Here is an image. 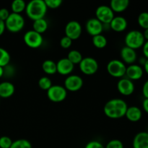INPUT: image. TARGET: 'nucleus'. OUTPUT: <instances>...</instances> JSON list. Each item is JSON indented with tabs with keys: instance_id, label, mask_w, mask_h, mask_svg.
<instances>
[{
	"instance_id": "nucleus-21",
	"label": "nucleus",
	"mask_w": 148,
	"mask_h": 148,
	"mask_svg": "<svg viewBox=\"0 0 148 148\" xmlns=\"http://www.w3.org/2000/svg\"><path fill=\"white\" fill-rule=\"evenodd\" d=\"M130 5L129 0H112L110 3V7L114 12L121 13L125 11Z\"/></svg>"
},
{
	"instance_id": "nucleus-27",
	"label": "nucleus",
	"mask_w": 148,
	"mask_h": 148,
	"mask_svg": "<svg viewBox=\"0 0 148 148\" xmlns=\"http://www.w3.org/2000/svg\"><path fill=\"white\" fill-rule=\"evenodd\" d=\"M10 54L6 49L0 47V66L5 67L10 62Z\"/></svg>"
},
{
	"instance_id": "nucleus-36",
	"label": "nucleus",
	"mask_w": 148,
	"mask_h": 148,
	"mask_svg": "<svg viewBox=\"0 0 148 148\" xmlns=\"http://www.w3.org/2000/svg\"><path fill=\"white\" fill-rule=\"evenodd\" d=\"M10 12L6 8H1L0 9V20L2 21L5 22L7 19L10 16Z\"/></svg>"
},
{
	"instance_id": "nucleus-9",
	"label": "nucleus",
	"mask_w": 148,
	"mask_h": 148,
	"mask_svg": "<svg viewBox=\"0 0 148 148\" xmlns=\"http://www.w3.org/2000/svg\"><path fill=\"white\" fill-rule=\"evenodd\" d=\"M79 65L81 72L86 75H94L98 69V62L92 57L83 58Z\"/></svg>"
},
{
	"instance_id": "nucleus-31",
	"label": "nucleus",
	"mask_w": 148,
	"mask_h": 148,
	"mask_svg": "<svg viewBox=\"0 0 148 148\" xmlns=\"http://www.w3.org/2000/svg\"><path fill=\"white\" fill-rule=\"evenodd\" d=\"M12 143V140L10 137L7 136L1 137H0V148H10Z\"/></svg>"
},
{
	"instance_id": "nucleus-38",
	"label": "nucleus",
	"mask_w": 148,
	"mask_h": 148,
	"mask_svg": "<svg viewBox=\"0 0 148 148\" xmlns=\"http://www.w3.org/2000/svg\"><path fill=\"white\" fill-rule=\"evenodd\" d=\"M143 51L145 57L148 59V40H146L145 42L144 45L143 46Z\"/></svg>"
},
{
	"instance_id": "nucleus-13",
	"label": "nucleus",
	"mask_w": 148,
	"mask_h": 148,
	"mask_svg": "<svg viewBox=\"0 0 148 148\" xmlns=\"http://www.w3.org/2000/svg\"><path fill=\"white\" fill-rule=\"evenodd\" d=\"M118 91L123 95L129 96L134 91V84L128 78H121L117 83Z\"/></svg>"
},
{
	"instance_id": "nucleus-25",
	"label": "nucleus",
	"mask_w": 148,
	"mask_h": 148,
	"mask_svg": "<svg viewBox=\"0 0 148 148\" xmlns=\"http://www.w3.org/2000/svg\"><path fill=\"white\" fill-rule=\"evenodd\" d=\"M107 43H108V40H107L106 38L103 36L102 34L92 37V44L97 49H103L107 46Z\"/></svg>"
},
{
	"instance_id": "nucleus-14",
	"label": "nucleus",
	"mask_w": 148,
	"mask_h": 148,
	"mask_svg": "<svg viewBox=\"0 0 148 148\" xmlns=\"http://www.w3.org/2000/svg\"><path fill=\"white\" fill-rule=\"evenodd\" d=\"M74 68L75 65L67 58H62L56 63L57 72L62 75H70L74 70Z\"/></svg>"
},
{
	"instance_id": "nucleus-33",
	"label": "nucleus",
	"mask_w": 148,
	"mask_h": 148,
	"mask_svg": "<svg viewBox=\"0 0 148 148\" xmlns=\"http://www.w3.org/2000/svg\"><path fill=\"white\" fill-rule=\"evenodd\" d=\"M105 148H124V145L119 140L114 139L108 142Z\"/></svg>"
},
{
	"instance_id": "nucleus-34",
	"label": "nucleus",
	"mask_w": 148,
	"mask_h": 148,
	"mask_svg": "<svg viewBox=\"0 0 148 148\" xmlns=\"http://www.w3.org/2000/svg\"><path fill=\"white\" fill-rule=\"evenodd\" d=\"M72 44V40L66 36H64L60 40V46L62 49H67L71 47Z\"/></svg>"
},
{
	"instance_id": "nucleus-12",
	"label": "nucleus",
	"mask_w": 148,
	"mask_h": 148,
	"mask_svg": "<svg viewBox=\"0 0 148 148\" xmlns=\"http://www.w3.org/2000/svg\"><path fill=\"white\" fill-rule=\"evenodd\" d=\"M85 27L88 34L92 37L101 34L103 30V25L95 17L88 20Z\"/></svg>"
},
{
	"instance_id": "nucleus-6",
	"label": "nucleus",
	"mask_w": 148,
	"mask_h": 148,
	"mask_svg": "<svg viewBox=\"0 0 148 148\" xmlns=\"http://www.w3.org/2000/svg\"><path fill=\"white\" fill-rule=\"evenodd\" d=\"M67 96V90L62 85H52L47 90V97L51 101L59 103L64 101Z\"/></svg>"
},
{
	"instance_id": "nucleus-37",
	"label": "nucleus",
	"mask_w": 148,
	"mask_h": 148,
	"mask_svg": "<svg viewBox=\"0 0 148 148\" xmlns=\"http://www.w3.org/2000/svg\"><path fill=\"white\" fill-rule=\"evenodd\" d=\"M143 94L145 98H148V79L144 83L143 87Z\"/></svg>"
},
{
	"instance_id": "nucleus-16",
	"label": "nucleus",
	"mask_w": 148,
	"mask_h": 148,
	"mask_svg": "<svg viewBox=\"0 0 148 148\" xmlns=\"http://www.w3.org/2000/svg\"><path fill=\"white\" fill-rule=\"evenodd\" d=\"M120 55H121L123 62L124 64H128L130 65L133 64L136 62L137 58V55L135 50L127 47V46H124L121 49Z\"/></svg>"
},
{
	"instance_id": "nucleus-22",
	"label": "nucleus",
	"mask_w": 148,
	"mask_h": 148,
	"mask_svg": "<svg viewBox=\"0 0 148 148\" xmlns=\"http://www.w3.org/2000/svg\"><path fill=\"white\" fill-rule=\"evenodd\" d=\"M49 25H48L47 21L45 20V18L39 19V20L33 21V30L37 33L42 34L45 33L47 30Z\"/></svg>"
},
{
	"instance_id": "nucleus-44",
	"label": "nucleus",
	"mask_w": 148,
	"mask_h": 148,
	"mask_svg": "<svg viewBox=\"0 0 148 148\" xmlns=\"http://www.w3.org/2000/svg\"><path fill=\"white\" fill-rule=\"evenodd\" d=\"M4 67H1V66H0V78L2 77L3 76H4Z\"/></svg>"
},
{
	"instance_id": "nucleus-7",
	"label": "nucleus",
	"mask_w": 148,
	"mask_h": 148,
	"mask_svg": "<svg viewBox=\"0 0 148 148\" xmlns=\"http://www.w3.org/2000/svg\"><path fill=\"white\" fill-rule=\"evenodd\" d=\"M23 40L26 46L31 49H38L40 47L43 41L42 35L33 30L26 32L23 37Z\"/></svg>"
},
{
	"instance_id": "nucleus-2",
	"label": "nucleus",
	"mask_w": 148,
	"mask_h": 148,
	"mask_svg": "<svg viewBox=\"0 0 148 148\" xmlns=\"http://www.w3.org/2000/svg\"><path fill=\"white\" fill-rule=\"evenodd\" d=\"M47 10L44 0H33L26 4L25 12L30 20L35 21L44 18Z\"/></svg>"
},
{
	"instance_id": "nucleus-43",
	"label": "nucleus",
	"mask_w": 148,
	"mask_h": 148,
	"mask_svg": "<svg viewBox=\"0 0 148 148\" xmlns=\"http://www.w3.org/2000/svg\"><path fill=\"white\" fill-rule=\"evenodd\" d=\"M144 66L145 71L146 73H147V75H148V59H147V60H146L144 66Z\"/></svg>"
},
{
	"instance_id": "nucleus-3",
	"label": "nucleus",
	"mask_w": 148,
	"mask_h": 148,
	"mask_svg": "<svg viewBox=\"0 0 148 148\" xmlns=\"http://www.w3.org/2000/svg\"><path fill=\"white\" fill-rule=\"evenodd\" d=\"M126 46L136 50L143 47L145 40L143 36V33L140 30H133L129 32L125 36Z\"/></svg>"
},
{
	"instance_id": "nucleus-39",
	"label": "nucleus",
	"mask_w": 148,
	"mask_h": 148,
	"mask_svg": "<svg viewBox=\"0 0 148 148\" xmlns=\"http://www.w3.org/2000/svg\"><path fill=\"white\" fill-rule=\"evenodd\" d=\"M6 27H5V23L4 21L0 20V36L1 35H3V33H4V30H5Z\"/></svg>"
},
{
	"instance_id": "nucleus-40",
	"label": "nucleus",
	"mask_w": 148,
	"mask_h": 148,
	"mask_svg": "<svg viewBox=\"0 0 148 148\" xmlns=\"http://www.w3.org/2000/svg\"><path fill=\"white\" fill-rule=\"evenodd\" d=\"M143 107L144 111L148 114V98H145L143 102Z\"/></svg>"
},
{
	"instance_id": "nucleus-11",
	"label": "nucleus",
	"mask_w": 148,
	"mask_h": 148,
	"mask_svg": "<svg viewBox=\"0 0 148 148\" xmlns=\"http://www.w3.org/2000/svg\"><path fill=\"white\" fill-rule=\"evenodd\" d=\"M83 85V80L79 75H69L64 81V88L66 90L76 92L80 90Z\"/></svg>"
},
{
	"instance_id": "nucleus-5",
	"label": "nucleus",
	"mask_w": 148,
	"mask_h": 148,
	"mask_svg": "<svg viewBox=\"0 0 148 148\" xmlns=\"http://www.w3.org/2000/svg\"><path fill=\"white\" fill-rule=\"evenodd\" d=\"M106 69L107 72L111 76L116 78H121L126 75L127 66L121 61L114 59L108 62Z\"/></svg>"
},
{
	"instance_id": "nucleus-45",
	"label": "nucleus",
	"mask_w": 148,
	"mask_h": 148,
	"mask_svg": "<svg viewBox=\"0 0 148 148\" xmlns=\"http://www.w3.org/2000/svg\"><path fill=\"white\" fill-rule=\"evenodd\" d=\"M147 132H148V131H147Z\"/></svg>"
},
{
	"instance_id": "nucleus-4",
	"label": "nucleus",
	"mask_w": 148,
	"mask_h": 148,
	"mask_svg": "<svg viewBox=\"0 0 148 148\" xmlns=\"http://www.w3.org/2000/svg\"><path fill=\"white\" fill-rule=\"evenodd\" d=\"M4 23L7 30L11 33H18L24 27L25 19L21 14L12 12Z\"/></svg>"
},
{
	"instance_id": "nucleus-19",
	"label": "nucleus",
	"mask_w": 148,
	"mask_h": 148,
	"mask_svg": "<svg viewBox=\"0 0 148 148\" xmlns=\"http://www.w3.org/2000/svg\"><path fill=\"white\" fill-rule=\"evenodd\" d=\"M15 88L12 82H2L0 83V98H8L14 94Z\"/></svg>"
},
{
	"instance_id": "nucleus-8",
	"label": "nucleus",
	"mask_w": 148,
	"mask_h": 148,
	"mask_svg": "<svg viewBox=\"0 0 148 148\" xmlns=\"http://www.w3.org/2000/svg\"><path fill=\"white\" fill-rule=\"evenodd\" d=\"M95 17L103 25H109L114 19V12L108 6L101 5L95 10Z\"/></svg>"
},
{
	"instance_id": "nucleus-23",
	"label": "nucleus",
	"mask_w": 148,
	"mask_h": 148,
	"mask_svg": "<svg viewBox=\"0 0 148 148\" xmlns=\"http://www.w3.org/2000/svg\"><path fill=\"white\" fill-rule=\"evenodd\" d=\"M42 69L47 75H54L57 72L56 63L52 60H46L42 64Z\"/></svg>"
},
{
	"instance_id": "nucleus-30",
	"label": "nucleus",
	"mask_w": 148,
	"mask_h": 148,
	"mask_svg": "<svg viewBox=\"0 0 148 148\" xmlns=\"http://www.w3.org/2000/svg\"><path fill=\"white\" fill-rule=\"evenodd\" d=\"M137 22H138L139 25L143 29L148 28V12H143L140 13L137 18Z\"/></svg>"
},
{
	"instance_id": "nucleus-24",
	"label": "nucleus",
	"mask_w": 148,
	"mask_h": 148,
	"mask_svg": "<svg viewBox=\"0 0 148 148\" xmlns=\"http://www.w3.org/2000/svg\"><path fill=\"white\" fill-rule=\"evenodd\" d=\"M26 9V3L23 0H14L11 4V10L12 13L21 14Z\"/></svg>"
},
{
	"instance_id": "nucleus-1",
	"label": "nucleus",
	"mask_w": 148,
	"mask_h": 148,
	"mask_svg": "<svg viewBox=\"0 0 148 148\" xmlns=\"http://www.w3.org/2000/svg\"><path fill=\"white\" fill-rule=\"evenodd\" d=\"M127 108L128 106L126 101L120 98H114L105 104L103 111L108 118L117 119L125 116Z\"/></svg>"
},
{
	"instance_id": "nucleus-32",
	"label": "nucleus",
	"mask_w": 148,
	"mask_h": 148,
	"mask_svg": "<svg viewBox=\"0 0 148 148\" xmlns=\"http://www.w3.org/2000/svg\"><path fill=\"white\" fill-rule=\"evenodd\" d=\"M47 8L56 9L60 7L63 3L62 0H44Z\"/></svg>"
},
{
	"instance_id": "nucleus-15",
	"label": "nucleus",
	"mask_w": 148,
	"mask_h": 148,
	"mask_svg": "<svg viewBox=\"0 0 148 148\" xmlns=\"http://www.w3.org/2000/svg\"><path fill=\"white\" fill-rule=\"evenodd\" d=\"M143 69L140 65L133 64L127 66L125 75H127V78L130 80H138L143 76Z\"/></svg>"
},
{
	"instance_id": "nucleus-28",
	"label": "nucleus",
	"mask_w": 148,
	"mask_h": 148,
	"mask_svg": "<svg viewBox=\"0 0 148 148\" xmlns=\"http://www.w3.org/2000/svg\"><path fill=\"white\" fill-rule=\"evenodd\" d=\"M10 148H32V145L25 139H19L14 141Z\"/></svg>"
},
{
	"instance_id": "nucleus-41",
	"label": "nucleus",
	"mask_w": 148,
	"mask_h": 148,
	"mask_svg": "<svg viewBox=\"0 0 148 148\" xmlns=\"http://www.w3.org/2000/svg\"><path fill=\"white\" fill-rule=\"evenodd\" d=\"M146 60H147V59H146V58L144 56V57L140 58V61H139V62H140V64L143 65V66H144V64H145V63Z\"/></svg>"
},
{
	"instance_id": "nucleus-20",
	"label": "nucleus",
	"mask_w": 148,
	"mask_h": 148,
	"mask_svg": "<svg viewBox=\"0 0 148 148\" xmlns=\"http://www.w3.org/2000/svg\"><path fill=\"white\" fill-rule=\"evenodd\" d=\"M143 113L141 109L137 106L128 107L126 112L125 116L127 117L129 121L132 122H137L139 121L142 118Z\"/></svg>"
},
{
	"instance_id": "nucleus-29",
	"label": "nucleus",
	"mask_w": 148,
	"mask_h": 148,
	"mask_svg": "<svg viewBox=\"0 0 148 148\" xmlns=\"http://www.w3.org/2000/svg\"><path fill=\"white\" fill-rule=\"evenodd\" d=\"M38 85L40 89L43 90H48L52 86L51 79L48 77H42L38 80Z\"/></svg>"
},
{
	"instance_id": "nucleus-42",
	"label": "nucleus",
	"mask_w": 148,
	"mask_h": 148,
	"mask_svg": "<svg viewBox=\"0 0 148 148\" xmlns=\"http://www.w3.org/2000/svg\"><path fill=\"white\" fill-rule=\"evenodd\" d=\"M143 36L145 38V40H148V28L145 30L144 33H143Z\"/></svg>"
},
{
	"instance_id": "nucleus-35",
	"label": "nucleus",
	"mask_w": 148,
	"mask_h": 148,
	"mask_svg": "<svg viewBox=\"0 0 148 148\" xmlns=\"http://www.w3.org/2000/svg\"><path fill=\"white\" fill-rule=\"evenodd\" d=\"M85 148H105L102 143L98 141H90L85 145Z\"/></svg>"
},
{
	"instance_id": "nucleus-18",
	"label": "nucleus",
	"mask_w": 148,
	"mask_h": 148,
	"mask_svg": "<svg viewBox=\"0 0 148 148\" xmlns=\"http://www.w3.org/2000/svg\"><path fill=\"white\" fill-rule=\"evenodd\" d=\"M133 148H148V132L137 133L133 140Z\"/></svg>"
},
{
	"instance_id": "nucleus-26",
	"label": "nucleus",
	"mask_w": 148,
	"mask_h": 148,
	"mask_svg": "<svg viewBox=\"0 0 148 148\" xmlns=\"http://www.w3.org/2000/svg\"><path fill=\"white\" fill-rule=\"evenodd\" d=\"M67 59L73 64L74 65L79 64L82 60L83 57L82 53L77 50H72L69 52L67 56Z\"/></svg>"
},
{
	"instance_id": "nucleus-17",
	"label": "nucleus",
	"mask_w": 148,
	"mask_h": 148,
	"mask_svg": "<svg viewBox=\"0 0 148 148\" xmlns=\"http://www.w3.org/2000/svg\"><path fill=\"white\" fill-rule=\"evenodd\" d=\"M109 25L111 28L114 31L120 33V32L124 31L127 29L128 23L125 17L122 16H117V17H114Z\"/></svg>"
},
{
	"instance_id": "nucleus-10",
	"label": "nucleus",
	"mask_w": 148,
	"mask_h": 148,
	"mask_svg": "<svg viewBox=\"0 0 148 148\" xmlns=\"http://www.w3.org/2000/svg\"><path fill=\"white\" fill-rule=\"evenodd\" d=\"M82 26L80 23L75 20L69 21L65 26V36L69 38L72 40H77L82 34Z\"/></svg>"
}]
</instances>
